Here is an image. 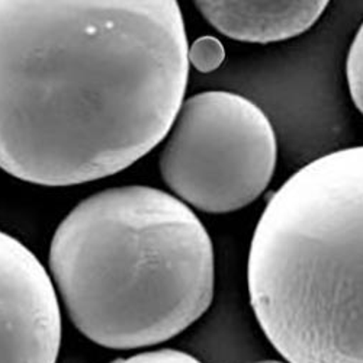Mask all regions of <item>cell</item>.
I'll return each instance as SVG.
<instances>
[{"label":"cell","mask_w":363,"mask_h":363,"mask_svg":"<svg viewBox=\"0 0 363 363\" xmlns=\"http://www.w3.org/2000/svg\"><path fill=\"white\" fill-rule=\"evenodd\" d=\"M188 48L172 0H0V169L48 188L128 169L174 123Z\"/></svg>","instance_id":"cell-1"},{"label":"cell","mask_w":363,"mask_h":363,"mask_svg":"<svg viewBox=\"0 0 363 363\" xmlns=\"http://www.w3.org/2000/svg\"><path fill=\"white\" fill-rule=\"evenodd\" d=\"M50 275L70 321L92 343H164L213 304L216 257L194 209L162 189L111 188L79 202L54 231Z\"/></svg>","instance_id":"cell-2"},{"label":"cell","mask_w":363,"mask_h":363,"mask_svg":"<svg viewBox=\"0 0 363 363\" xmlns=\"http://www.w3.org/2000/svg\"><path fill=\"white\" fill-rule=\"evenodd\" d=\"M247 286L288 363H363V145L313 160L272 195Z\"/></svg>","instance_id":"cell-3"},{"label":"cell","mask_w":363,"mask_h":363,"mask_svg":"<svg viewBox=\"0 0 363 363\" xmlns=\"http://www.w3.org/2000/svg\"><path fill=\"white\" fill-rule=\"evenodd\" d=\"M277 160L275 130L262 108L238 94L208 90L182 104L159 167L177 199L206 214H228L267 189Z\"/></svg>","instance_id":"cell-4"},{"label":"cell","mask_w":363,"mask_h":363,"mask_svg":"<svg viewBox=\"0 0 363 363\" xmlns=\"http://www.w3.org/2000/svg\"><path fill=\"white\" fill-rule=\"evenodd\" d=\"M63 321L50 272L0 231V363H57Z\"/></svg>","instance_id":"cell-5"},{"label":"cell","mask_w":363,"mask_h":363,"mask_svg":"<svg viewBox=\"0 0 363 363\" xmlns=\"http://www.w3.org/2000/svg\"><path fill=\"white\" fill-rule=\"evenodd\" d=\"M328 2H195L223 35L255 44L279 43L307 33Z\"/></svg>","instance_id":"cell-6"},{"label":"cell","mask_w":363,"mask_h":363,"mask_svg":"<svg viewBox=\"0 0 363 363\" xmlns=\"http://www.w3.org/2000/svg\"><path fill=\"white\" fill-rule=\"evenodd\" d=\"M225 60L223 43L216 37H199L188 48V62L199 73L216 72Z\"/></svg>","instance_id":"cell-7"},{"label":"cell","mask_w":363,"mask_h":363,"mask_svg":"<svg viewBox=\"0 0 363 363\" xmlns=\"http://www.w3.org/2000/svg\"><path fill=\"white\" fill-rule=\"evenodd\" d=\"M346 76L352 101L363 115V23L359 26L347 54Z\"/></svg>","instance_id":"cell-8"},{"label":"cell","mask_w":363,"mask_h":363,"mask_svg":"<svg viewBox=\"0 0 363 363\" xmlns=\"http://www.w3.org/2000/svg\"><path fill=\"white\" fill-rule=\"evenodd\" d=\"M109 363H202L195 356L176 350V349H159L135 353L127 357H116Z\"/></svg>","instance_id":"cell-9"},{"label":"cell","mask_w":363,"mask_h":363,"mask_svg":"<svg viewBox=\"0 0 363 363\" xmlns=\"http://www.w3.org/2000/svg\"><path fill=\"white\" fill-rule=\"evenodd\" d=\"M253 363H285V362L274 360V359H266V360H259V362H253Z\"/></svg>","instance_id":"cell-10"}]
</instances>
